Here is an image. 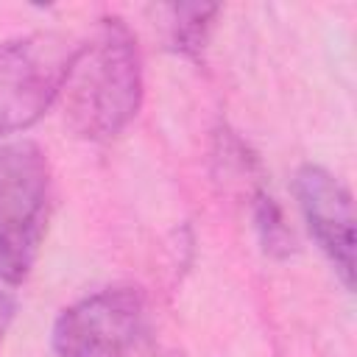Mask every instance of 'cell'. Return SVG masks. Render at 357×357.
Wrapping results in <instances>:
<instances>
[{
  "label": "cell",
  "instance_id": "cell-8",
  "mask_svg": "<svg viewBox=\"0 0 357 357\" xmlns=\"http://www.w3.org/2000/svg\"><path fill=\"white\" fill-rule=\"evenodd\" d=\"M14 312H17V301L8 290H0V340L6 337L11 321H14Z\"/></svg>",
  "mask_w": 357,
  "mask_h": 357
},
{
  "label": "cell",
  "instance_id": "cell-4",
  "mask_svg": "<svg viewBox=\"0 0 357 357\" xmlns=\"http://www.w3.org/2000/svg\"><path fill=\"white\" fill-rule=\"evenodd\" d=\"M145 335V296L137 287H106L61 310L50 346L56 357H134Z\"/></svg>",
  "mask_w": 357,
  "mask_h": 357
},
{
  "label": "cell",
  "instance_id": "cell-5",
  "mask_svg": "<svg viewBox=\"0 0 357 357\" xmlns=\"http://www.w3.org/2000/svg\"><path fill=\"white\" fill-rule=\"evenodd\" d=\"M293 190L304 223L318 248L332 262L343 287H354V206L346 184L326 167L301 165L293 176Z\"/></svg>",
  "mask_w": 357,
  "mask_h": 357
},
{
  "label": "cell",
  "instance_id": "cell-6",
  "mask_svg": "<svg viewBox=\"0 0 357 357\" xmlns=\"http://www.w3.org/2000/svg\"><path fill=\"white\" fill-rule=\"evenodd\" d=\"M251 218H254V229H257V237H259L265 254H271L276 259H284L293 254V248H296L293 231L284 223V215L273 195H268L265 190H257L254 201H251Z\"/></svg>",
  "mask_w": 357,
  "mask_h": 357
},
{
  "label": "cell",
  "instance_id": "cell-1",
  "mask_svg": "<svg viewBox=\"0 0 357 357\" xmlns=\"http://www.w3.org/2000/svg\"><path fill=\"white\" fill-rule=\"evenodd\" d=\"M142 89L137 36L120 17H103L95 33L75 50L61 92L64 117L84 139H112L137 117Z\"/></svg>",
  "mask_w": 357,
  "mask_h": 357
},
{
  "label": "cell",
  "instance_id": "cell-3",
  "mask_svg": "<svg viewBox=\"0 0 357 357\" xmlns=\"http://www.w3.org/2000/svg\"><path fill=\"white\" fill-rule=\"evenodd\" d=\"M78 45L61 33H25L0 45V137L31 128L64 92Z\"/></svg>",
  "mask_w": 357,
  "mask_h": 357
},
{
  "label": "cell",
  "instance_id": "cell-2",
  "mask_svg": "<svg viewBox=\"0 0 357 357\" xmlns=\"http://www.w3.org/2000/svg\"><path fill=\"white\" fill-rule=\"evenodd\" d=\"M50 167L31 139L0 145V282L28 279L47 226Z\"/></svg>",
  "mask_w": 357,
  "mask_h": 357
},
{
  "label": "cell",
  "instance_id": "cell-7",
  "mask_svg": "<svg viewBox=\"0 0 357 357\" xmlns=\"http://www.w3.org/2000/svg\"><path fill=\"white\" fill-rule=\"evenodd\" d=\"M170 42L184 56H198L206 45L218 6H170Z\"/></svg>",
  "mask_w": 357,
  "mask_h": 357
}]
</instances>
